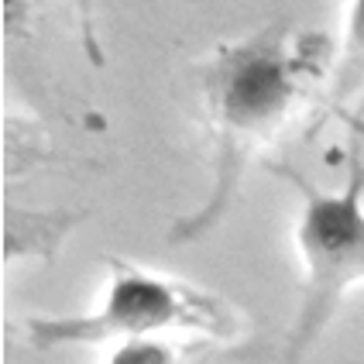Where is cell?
Masks as SVG:
<instances>
[{
	"label": "cell",
	"instance_id": "cell-1",
	"mask_svg": "<svg viewBox=\"0 0 364 364\" xmlns=\"http://www.w3.org/2000/svg\"><path fill=\"white\" fill-rule=\"evenodd\" d=\"M330 65L326 35L272 21L217 45L196 65L203 117L213 134V179L196 210L176 220L172 241H200L227 217L258 151L282 131Z\"/></svg>",
	"mask_w": 364,
	"mask_h": 364
},
{
	"label": "cell",
	"instance_id": "cell-2",
	"mask_svg": "<svg viewBox=\"0 0 364 364\" xmlns=\"http://www.w3.org/2000/svg\"><path fill=\"white\" fill-rule=\"evenodd\" d=\"M110 282L97 309L73 316H31L24 333L38 350L100 347L121 341L200 333L206 341H234L241 333L237 309L217 292L159 272H144L124 258H107Z\"/></svg>",
	"mask_w": 364,
	"mask_h": 364
},
{
	"label": "cell",
	"instance_id": "cell-3",
	"mask_svg": "<svg viewBox=\"0 0 364 364\" xmlns=\"http://www.w3.org/2000/svg\"><path fill=\"white\" fill-rule=\"evenodd\" d=\"M275 176L296 186L303 213L296 220V247L303 258V296L285 341V364H303L337 316L344 296L364 285V159L347 151V182L341 189H320L303 172L268 165Z\"/></svg>",
	"mask_w": 364,
	"mask_h": 364
},
{
	"label": "cell",
	"instance_id": "cell-4",
	"mask_svg": "<svg viewBox=\"0 0 364 364\" xmlns=\"http://www.w3.org/2000/svg\"><path fill=\"white\" fill-rule=\"evenodd\" d=\"M364 97V0H350L344 21L341 59L330 82V110L344 114L354 100Z\"/></svg>",
	"mask_w": 364,
	"mask_h": 364
},
{
	"label": "cell",
	"instance_id": "cell-5",
	"mask_svg": "<svg viewBox=\"0 0 364 364\" xmlns=\"http://www.w3.org/2000/svg\"><path fill=\"white\" fill-rule=\"evenodd\" d=\"M210 354V344H186L172 337H148V341H121L114 344L107 364H200Z\"/></svg>",
	"mask_w": 364,
	"mask_h": 364
},
{
	"label": "cell",
	"instance_id": "cell-6",
	"mask_svg": "<svg viewBox=\"0 0 364 364\" xmlns=\"http://www.w3.org/2000/svg\"><path fill=\"white\" fill-rule=\"evenodd\" d=\"M73 4H76V21H80L82 55L93 65H103V45L97 35V0H73Z\"/></svg>",
	"mask_w": 364,
	"mask_h": 364
}]
</instances>
